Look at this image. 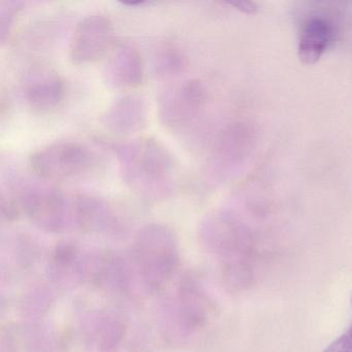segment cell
<instances>
[{"label": "cell", "mask_w": 352, "mask_h": 352, "mask_svg": "<svg viewBox=\"0 0 352 352\" xmlns=\"http://www.w3.org/2000/svg\"><path fill=\"white\" fill-rule=\"evenodd\" d=\"M114 152L125 185L138 197L160 201L174 195L179 168L172 152L154 138H141L109 145Z\"/></svg>", "instance_id": "6da1fadb"}, {"label": "cell", "mask_w": 352, "mask_h": 352, "mask_svg": "<svg viewBox=\"0 0 352 352\" xmlns=\"http://www.w3.org/2000/svg\"><path fill=\"white\" fill-rule=\"evenodd\" d=\"M96 166V153L78 142L50 144L30 156V168L45 180H75L89 175Z\"/></svg>", "instance_id": "7a4b0ae2"}, {"label": "cell", "mask_w": 352, "mask_h": 352, "mask_svg": "<svg viewBox=\"0 0 352 352\" xmlns=\"http://www.w3.org/2000/svg\"><path fill=\"white\" fill-rule=\"evenodd\" d=\"M206 102L207 90L199 80H185L175 84L160 98V122L172 133H183L197 122Z\"/></svg>", "instance_id": "3957f363"}, {"label": "cell", "mask_w": 352, "mask_h": 352, "mask_svg": "<svg viewBox=\"0 0 352 352\" xmlns=\"http://www.w3.org/2000/svg\"><path fill=\"white\" fill-rule=\"evenodd\" d=\"M11 195L16 206H20L34 221L45 228H60L74 207V201L63 191L40 183H17Z\"/></svg>", "instance_id": "277c9868"}, {"label": "cell", "mask_w": 352, "mask_h": 352, "mask_svg": "<svg viewBox=\"0 0 352 352\" xmlns=\"http://www.w3.org/2000/svg\"><path fill=\"white\" fill-rule=\"evenodd\" d=\"M114 26L107 16H87L76 26L69 44V57L76 65L96 63L110 50Z\"/></svg>", "instance_id": "5b68a950"}, {"label": "cell", "mask_w": 352, "mask_h": 352, "mask_svg": "<svg viewBox=\"0 0 352 352\" xmlns=\"http://www.w3.org/2000/svg\"><path fill=\"white\" fill-rule=\"evenodd\" d=\"M23 94L32 110L38 113L53 112L63 102L65 83L54 69L38 65L26 74Z\"/></svg>", "instance_id": "8992f818"}, {"label": "cell", "mask_w": 352, "mask_h": 352, "mask_svg": "<svg viewBox=\"0 0 352 352\" xmlns=\"http://www.w3.org/2000/svg\"><path fill=\"white\" fill-rule=\"evenodd\" d=\"M148 106L139 94H126L115 100L102 117L104 129L118 135L139 133L147 124Z\"/></svg>", "instance_id": "52a82bcc"}, {"label": "cell", "mask_w": 352, "mask_h": 352, "mask_svg": "<svg viewBox=\"0 0 352 352\" xmlns=\"http://www.w3.org/2000/svg\"><path fill=\"white\" fill-rule=\"evenodd\" d=\"M104 78L115 89H133L144 80V61L139 49L125 42L118 45L104 69Z\"/></svg>", "instance_id": "ba28073f"}, {"label": "cell", "mask_w": 352, "mask_h": 352, "mask_svg": "<svg viewBox=\"0 0 352 352\" xmlns=\"http://www.w3.org/2000/svg\"><path fill=\"white\" fill-rule=\"evenodd\" d=\"M331 38V26L321 17L311 18L302 26L298 56L304 65H315L327 51Z\"/></svg>", "instance_id": "9c48e42d"}, {"label": "cell", "mask_w": 352, "mask_h": 352, "mask_svg": "<svg viewBox=\"0 0 352 352\" xmlns=\"http://www.w3.org/2000/svg\"><path fill=\"white\" fill-rule=\"evenodd\" d=\"M156 74L162 77H170L182 71L184 67V58L179 49L172 43H166L156 50L155 56Z\"/></svg>", "instance_id": "30bf717a"}, {"label": "cell", "mask_w": 352, "mask_h": 352, "mask_svg": "<svg viewBox=\"0 0 352 352\" xmlns=\"http://www.w3.org/2000/svg\"><path fill=\"white\" fill-rule=\"evenodd\" d=\"M8 7L1 11V40H5L6 36H8L13 28L14 22H15L16 16H17L18 11L20 10L21 3H7Z\"/></svg>", "instance_id": "8fae6325"}, {"label": "cell", "mask_w": 352, "mask_h": 352, "mask_svg": "<svg viewBox=\"0 0 352 352\" xmlns=\"http://www.w3.org/2000/svg\"><path fill=\"white\" fill-rule=\"evenodd\" d=\"M323 352H352V327L325 348Z\"/></svg>", "instance_id": "7c38bea8"}, {"label": "cell", "mask_w": 352, "mask_h": 352, "mask_svg": "<svg viewBox=\"0 0 352 352\" xmlns=\"http://www.w3.org/2000/svg\"><path fill=\"white\" fill-rule=\"evenodd\" d=\"M226 5L248 15H254L257 12V6L253 1H248V0H234V1H228Z\"/></svg>", "instance_id": "4fadbf2b"}, {"label": "cell", "mask_w": 352, "mask_h": 352, "mask_svg": "<svg viewBox=\"0 0 352 352\" xmlns=\"http://www.w3.org/2000/svg\"><path fill=\"white\" fill-rule=\"evenodd\" d=\"M351 305H352V296H351Z\"/></svg>", "instance_id": "5bb4252c"}]
</instances>
